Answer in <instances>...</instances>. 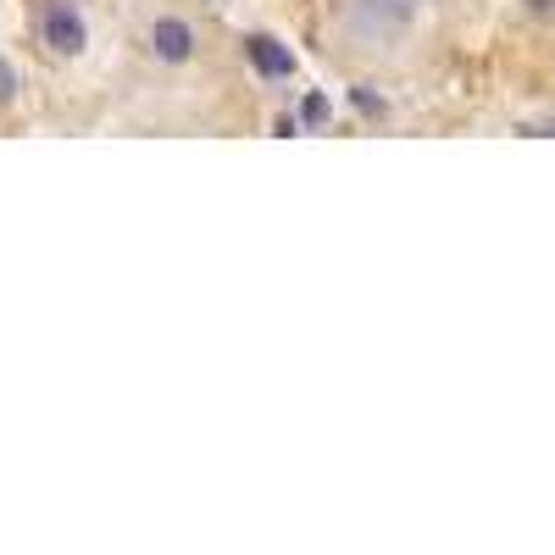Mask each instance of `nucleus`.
<instances>
[{"label":"nucleus","instance_id":"1","mask_svg":"<svg viewBox=\"0 0 555 555\" xmlns=\"http://www.w3.org/2000/svg\"><path fill=\"white\" fill-rule=\"evenodd\" d=\"M39 44H44V51H51L56 62L83 56V44H89V17L73 7V0H44V7H39Z\"/></svg>","mask_w":555,"mask_h":555},{"label":"nucleus","instance_id":"2","mask_svg":"<svg viewBox=\"0 0 555 555\" xmlns=\"http://www.w3.org/2000/svg\"><path fill=\"white\" fill-rule=\"evenodd\" d=\"M151 56L167 62V67H183V62L195 56V28L183 23V17H172V12L156 17V23H151Z\"/></svg>","mask_w":555,"mask_h":555},{"label":"nucleus","instance_id":"3","mask_svg":"<svg viewBox=\"0 0 555 555\" xmlns=\"http://www.w3.org/2000/svg\"><path fill=\"white\" fill-rule=\"evenodd\" d=\"M245 62L256 67V78H295V56H289V44L284 39H272V34H250L245 39Z\"/></svg>","mask_w":555,"mask_h":555},{"label":"nucleus","instance_id":"4","mask_svg":"<svg viewBox=\"0 0 555 555\" xmlns=\"http://www.w3.org/2000/svg\"><path fill=\"white\" fill-rule=\"evenodd\" d=\"M423 7H428V0H356V17H361V28L389 34V28H405Z\"/></svg>","mask_w":555,"mask_h":555},{"label":"nucleus","instance_id":"5","mask_svg":"<svg viewBox=\"0 0 555 555\" xmlns=\"http://www.w3.org/2000/svg\"><path fill=\"white\" fill-rule=\"evenodd\" d=\"M328 117H334L328 95H317V89H311V95L300 101V122H306V128H322V122H328Z\"/></svg>","mask_w":555,"mask_h":555},{"label":"nucleus","instance_id":"6","mask_svg":"<svg viewBox=\"0 0 555 555\" xmlns=\"http://www.w3.org/2000/svg\"><path fill=\"white\" fill-rule=\"evenodd\" d=\"M17 89H23V78H17V67L0 56V106H12L17 101Z\"/></svg>","mask_w":555,"mask_h":555},{"label":"nucleus","instance_id":"7","mask_svg":"<svg viewBox=\"0 0 555 555\" xmlns=\"http://www.w3.org/2000/svg\"><path fill=\"white\" fill-rule=\"evenodd\" d=\"M356 106H361L366 117H378V112H384V101H378V95H366V89H356Z\"/></svg>","mask_w":555,"mask_h":555},{"label":"nucleus","instance_id":"8","mask_svg":"<svg viewBox=\"0 0 555 555\" xmlns=\"http://www.w3.org/2000/svg\"><path fill=\"white\" fill-rule=\"evenodd\" d=\"M528 7H533V12H555V0H528Z\"/></svg>","mask_w":555,"mask_h":555}]
</instances>
